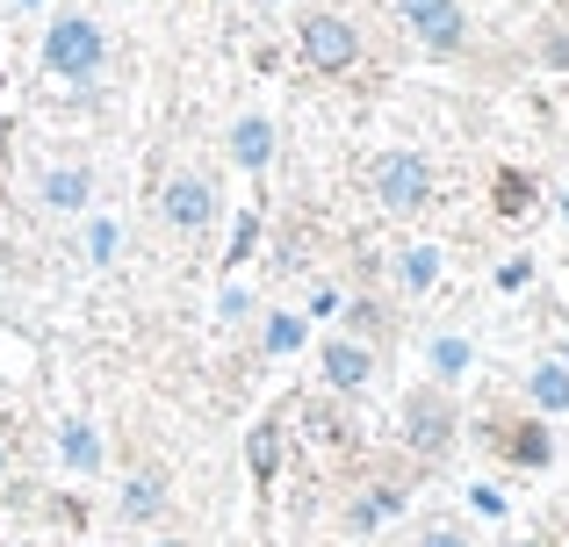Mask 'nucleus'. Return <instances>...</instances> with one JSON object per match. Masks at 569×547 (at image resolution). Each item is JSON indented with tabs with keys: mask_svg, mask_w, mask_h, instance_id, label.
<instances>
[{
	"mask_svg": "<svg viewBox=\"0 0 569 547\" xmlns=\"http://www.w3.org/2000/svg\"><path fill=\"white\" fill-rule=\"evenodd\" d=\"M527 404L541 411V418H569V361H533V375H527Z\"/></svg>",
	"mask_w": 569,
	"mask_h": 547,
	"instance_id": "nucleus-16",
	"label": "nucleus"
},
{
	"mask_svg": "<svg viewBox=\"0 0 569 547\" xmlns=\"http://www.w3.org/2000/svg\"><path fill=\"white\" fill-rule=\"evenodd\" d=\"M556 216H562V224H569V188H562V195H556Z\"/></svg>",
	"mask_w": 569,
	"mask_h": 547,
	"instance_id": "nucleus-30",
	"label": "nucleus"
},
{
	"mask_svg": "<svg viewBox=\"0 0 569 547\" xmlns=\"http://www.w3.org/2000/svg\"><path fill=\"white\" fill-rule=\"evenodd\" d=\"M318 367H325V382H332L339 396H361L368 382H376V367H382V353L368 346V338H353V332H332L318 346Z\"/></svg>",
	"mask_w": 569,
	"mask_h": 547,
	"instance_id": "nucleus-9",
	"label": "nucleus"
},
{
	"mask_svg": "<svg viewBox=\"0 0 569 547\" xmlns=\"http://www.w3.org/2000/svg\"><path fill=\"white\" fill-rule=\"evenodd\" d=\"M252 310H260V303H252L246 281H223V288H217V332H246Z\"/></svg>",
	"mask_w": 569,
	"mask_h": 547,
	"instance_id": "nucleus-20",
	"label": "nucleus"
},
{
	"mask_svg": "<svg viewBox=\"0 0 569 547\" xmlns=\"http://www.w3.org/2000/svg\"><path fill=\"white\" fill-rule=\"evenodd\" d=\"M498 295H527L533 288V253H512V260H498Z\"/></svg>",
	"mask_w": 569,
	"mask_h": 547,
	"instance_id": "nucleus-23",
	"label": "nucleus"
},
{
	"mask_svg": "<svg viewBox=\"0 0 569 547\" xmlns=\"http://www.w3.org/2000/svg\"><path fill=\"white\" fill-rule=\"evenodd\" d=\"M217 216H223V195L202 166H173L167 181H159V224H167L173 239H202Z\"/></svg>",
	"mask_w": 569,
	"mask_h": 547,
	"instance_id": "nucleus-5",
	"label": "nucleus"
},
{
	"mask_svg": "<svg viewBox=\"0 0 569 547\" xmlns=\"http://www.w3.org/2000/svg\"><path fill=\"white\" fill-rule=\"evenodd\" d=\"M418 547H476V540H469V534H461V526H455V519H432V526H426V534H418Z\"/></svg>",
	"mask_w": 569,
	"mask_h": 547,
	"instance_id": "nucleus-26",
	"label": "nucleus"
},
{
	"mask_svg": "<svg viewBox=\"0 0 569 547\" xmlns=\"http://www.w3.org/2000/svg\"><path fill=\"white\" fill-rule=\"evenodd\" d=\"M252 245H260V210H238V231H231V253H223V267H246Z\"/></svg>",
	"mask_w": 569,
	"mask_h": 547,
	"instance_id": "nucleus-22",
	"label": "nucleus"
},
{
	"mask_svg": "<svg viewBox=\"0 0 569 547\" xmlns=\"http://www.w3.org/2000/svg\"><path fill=\"white\" fill-rule=\"evenodd\" d=\"M274 439H281V425H260V433H252V476H260V483L274 476V454H281Z\"/></svg>",
	"mask_w": 569,
	"mask_h": 547,
	"instance_id": "nucleus-25",
	"label": "nucleus"
},
{
	"mask_svg": "<svg viewBox=\"0 0 569 547\" xmlns=\"http://www.w3.org/2000/svg\"><path fill=\"white\" fill-rule=\"evenodd\" d=\"M58 462H66L72 476H94V468H101V433H94V418H66V425H58Z\"/></svg>",
	"mask_w": 569,
	"mask_h": 547,
	"instance_id": "nucleus-18",
	"label": "nucleus"
},
{
	"mask_svg": "<svg viewBox=\"0 0 569 547\" xmlns=\"http://www.w3.org/2000/svg\"><path fill=\"white\" fill-rule=\"evenodd\" d=\"M498 454H512L519 468H548L556 462V439H548L541 418H512V425H498Z\"/></svg>",
	"mask_w": 569,
	"mask_h": 547,
	"instance_id": "nucleus-15",
	"label": "nucleus"
},
{
	"mask_svg": "<svg viewBox=\"0 0 569 547\" xmlns=\"http://www.w3.org/2000/svg\"><path fill=\"white\" fill-rule=\"evenodd\" d=\"M332 310H339V288H332V281H318V288H310V310H303V317H332Z\"/></svg>",
	"mask_w": 569,
	"mask_h": 547,
	"instance_id": "nucleus-28",
	"label": "nucleus"
},
{
	"mask_svg": "<svg viewBox=\"0 0 569 547\" xmlns=\"http://www.w3.org/2000/svg\"><path fill=\"white\" fill-rule=\"evenodd\" d=\"M527 202H533L527 173H498V216H527Z\"/></svg>",
	"mask_w": 569,
	"mask_h": 547,
	"instance_id": "nucleus-24",
	"label": "nucleus"
},
{
	"mask_svg": "<svg viewBox=\"0 0 569 547\" xmlns=\"http://www.w3.org/2000/svg\"><path fill=\"white\" fill-rule=\"evenodd\" d=\"M123 245H130V231H123V216H116V210H87L80 216V260L94 274H109L116 260H123Z\"/></svg>",
	"mask_w": 569,
	"mask_h": 547,
	"instance_id": "nucleus-12",
	"label": "nucleus"
},
{
	"mask_svg": "<svg viewBox=\"0 0 569 547\" xmlns=\"http://www.w3.org/2000/svg\"><path fill=\"white\" fill-rule=\"evenodd\" d=\"M368 188H376V210L418 216L432 202V159L411 152V144H389V152L376 159V173H368Z\"/></svg>",
	"mask_w": 569,
	"mask_h": 547,
	"instance_id": "nucleus-7",
	"label": "nucleus"
},
{
	"mask_svg": "<svg viewBox=\"0 0 569 547\" xmlns=\"http://www.w3.org/2000/svg\"><path fill=\"white\" fill-rule=\"evenodd\" d=\"M43 72L66 87H94L101 65H109V29L94 22L87 8H58L51 22H43V43H37Z\"/></svg>",
	"mask_w": 569,
	"mask_h": 547,
	"instance_id": "nucleus-1",
	"label": "nucleus"
},
{
	"mask_svg": "<svg viewBox=\"0 0 569 547\" xmlns=\"http://www.w3.org/2000/svg\"><path fill=\"white\" fill-rule=\"evenodd\" d=\"M397 433H403V447H411L418 462L455 454V439H461L455 389H440V382H411V389H403V404H397Z\"/></svg>",
	"mask_w": 569,
	"mask_h": 547,
	"instance_id": "nucleus-2",
	"label": "nucleus"
},
{
	"mask_svg": "<svg viewBox=\"0 0 569 547\" xmlns=\"http://www.w3.org/2000/svg\"><path fill=\"white\" fill-rule=\"evenodd\" d=\"M296 51H303L310 72H325V80H347V72H361L368 43H361V29H353V14H339V8H303V22H296Z\"/></svg>",
	"mask_w": 569,
	"mask_h": 547,
	"instance_id": "nucleus-3",
	"label": "nucleus"
},
{
	"mask_svg": "<svg viewBox=\"0 0 569 547\" xmlns=\"http://www.w3.org/2000/svg\"><path fill=\"white\" fill-rule=\"evenodd\" d=\"M533 58H541L548 72H569V29H562V22H548L541 37H533Z\"/></svg>",
	"mask_w": 569,
	"mask_h": 547,
	"instance_id": "nucleus-21",
	"label": "nucleus"
},
{
	"mask_svg": "<svg viewBox=\"0 0 569 547\" xmlns=\"http://www.w3.org/2000/svg\"><path fill=\"white\" fill-rule=\"evenodd\" d=\"M0 462H8V447H0Z\"/></svg>",
	"mask_w": 569,
	"mask_h": 547,
	"instance_id": "nucleus-32",
	"label": "nucleus"
},
{
	"mask_svg": "<svg viewBox=\"0 0 569 547\" xmlns=\"http://www.w3.org/2000/svg\"><path fill=\"white\" fill-rule=\"evenodd\" d=\"M152 547H188V540H152Z\"/></svg>",
	"mask_w": 569,
	"mask_h": 547,
	"instance_id": "nucleus-31",
	"label": "nucleus"
},
{
	"mask_svg": "<svg viewBox=\"0 0 569 547\" xmlns=\"http://www.w3.org/2000/svg\"><path fill=\"white\" fill-rule=\"evenodd\" d=\"M403 505H411L403 483H368V490L347 505V534H382L389 519H403Z\"/></svg>",
	"mask_w": 569,
	"mask_h": 547,
	"instance_id": "nucleus-14",
	"label": "nucleus"
},
{
	"mask_svg": "<svg viewBox=\"0 0 569 547\" xmlns=\"http://www.w3.org/2000/svg\"><path fill=\"white\" fill-rule=\"evenodd\" d=\"M469 505L483 511V519H505V490H498V483H476V490H469Z\"/></svg>",
	"mask_w": 569,
	"mask_h": 547,
	"instance_id": "nucleus-27",
	"label": "nucleus"
},
{
	"mask_svg": "<svg viewBox=\"0 0 569 547\" xmlns=\"http://www.w3.org/2000/svg\"><path fill=\"white\" fill-rule=\"evenodd\" d=\"M310 346V317L303 310H267V324H260V353L267 361H289V353H303Z\"/></svg>",
	"mask_w": 569,
	"mask_h": 547,
	"instance_id": "nucleus-17",
	"label": "nucleus"
},
{
	"mask_svg": "<svg viewBox=\"0 0 569 547\" xmlns=\"http://www.w3.org/2000/svg\"><path fill=\"white\" fill-rule=\"evenodd\" d=\"M476 375V338L469 332H432L426 338V382H440V389H461V382Z\"/></svg>",
	"mask_w": 569,
	"mask_h": 547,
	"instance_id": "nucleus-10",
	"label": "nucleus"
},
{
	"mask_svg": "<svg viewBox=\"0 0 569 547\" xmlns=\"http://www.w3.org/2000/svg\"><path fill=\"white\" fill-rule=\"evenodd\" d=\"M14 8H22V14H43V8H51V0H14Z\"/></svg>",
	"mask_w": 569,
	"mask_h": 547,
	"instance_id": "nucleus-29",
	"label": "nucleus"
},
{
	"mask_svg": "<svg viewBox=\"0 0 569 547\" xmlns=\"http://www.w3.org/2000/svg\"><path fill=\"white\" fill-rule=\"evenodd\" d=\"M339 332H353V338H368V346L382 353V338L397 332V324H389V303H376V295H339Z\"/></svg>",
	"mask_w": 569,
	"mask_h": 547,
	"instance_id": "nucleus-19",
	"label": "nucleus"
},
{
	"mask_svg": "<svg viewBox=\"0 0 569 547\" xmlns=\"http://www.w3.org/2000/svg\"><path fill=\"white\" fill-rule=\"evenodd\" d=\"M440 267H447V253L432 239H418V245H403V253L389 260V288H397L403 303H411V295H432L440 288Z\"/></svg>",
	"mask_w": 569,
	"mask_h": 547,
	"instance_id": "nucleus-11",
	"label": "nucleus"
},
{
	"mask_svg": "<svg viewBox=\"0 0 569 547\" xmlns=\"http://www.w3.org/2000/svg\"><path fill=\"white\" fill-rule=\"evenodd\" d=\"M274 152H281V130H274V115H267V109L231 115V130H223V159H231L238 173H252V181H260V173L274 166Z\"/></svg>",
	"mask_w": 569,
	"mask_h": 547,
	"instance_id": "nucleus-8",
	"label": "nucleus"
},
{
	"mask_svg": "<svg viewBox=\"0 0 569 547\" xmlns=\"http://www.w3.org/2000/svg\"><path fill=\"white\" fill-rule=\"evenodd\" d=\"M159 511H167V476H159V468H130L123 490H116V519L123 526H152Z\"/></svg>",
	"mask_w": 569,
	"mask_h": 547,
	"instance_id": "nucleus-13",
	"label": "nucleus"
},
{
	"mask_svg": "<svg viewBox=\"0 0 569 547\" xmlns=\"http://www.w3.org/2000/svg\"><path fill=\"white\" fill-rule=\"evenodd\" d=\"M389 14L418 37L426 58H469V0H389Z\"/></svg>",
	"mask_w": 569,
	"mask_h": 547,
	"instance_id": "nucleus-4",
	"label": "nucleus"
},
{
	"mask_svg": "<svg viewBox=\"0 0 569 547\" xmlns=\"http://www.w3.org/2000/svg\"><path fill=\"white\" fill-rule=\"evenodd\" d=\"M94 188H101L94 159L58 152V159H43V166H37V210L51 216V224H80V216L94 210Z\"/></svg>",
	"mask_w": 569,
	"mask_h": 547,
	"instance_id": "nucleus-6",
	"label": "nucleus"
}]
</instances>
